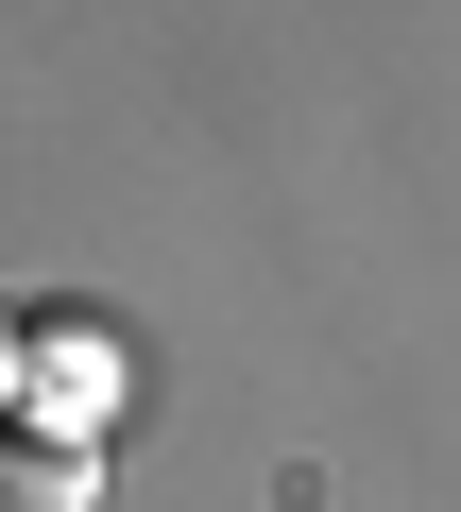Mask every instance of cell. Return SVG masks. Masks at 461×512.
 <instances>
[{
    "label": "cell",
    "mask_w": 461,
    "mask_h": 512,
    "mask_svg": "<svg viewBox=\"0 0 461 512\" xmlns=\"http://www.w3.org/2000/svg\"><path fill=\"white\" fill-rule=\"evenodd\" d=\"M103 478H86V444L69 427H0V512H86Z\"/></svg>",
    "instance_id": "1"
},
{
    "label": "cell",
    "mask_w": 461,
    "mask_h": 512,
    "mask_svg": "<svg viewBox=\"0 0 461 512\" xmlns=\"http://www.w3.org/2000/svg\"><path fill=\"white\" fill-rule=\"evenodd\" d=\"M0 376H18V325H0Z\"/></svg>",
    "instance_id": "3"
},
{
    "label": "cell",
    "mask_w": 461,
    "mask_h": 512,
    "mask_svg": "<svg viewBox=\"0 0 461 512\" xmlns=\"http://www.w3.org/2000/svg\"><path fill=\"white\" fill-rule=\"evenodd\" d=\"M35 376V410H69V444H86V410H103V359H18Z\"/></svg>",
    "instance_id": "2"
}]
</instances>
